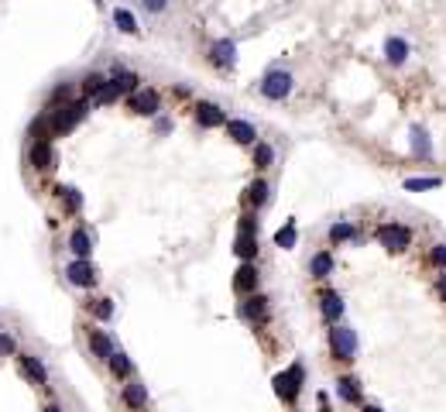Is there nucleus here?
Returning <instances> with one entry per match:
<instances>
[{
    "mask_svg": "<svg viewBox=\"0 0 446 412\" xmlns=\"http://www.w3.org/2000/svg\"><path fill=\"white\" fill-rule=\"evenodd\" d=\"M258 90H261L265 100H285V97L292 93V73L271 69V73H265V79L258 83Z\"/></svg>",
    "mask_w": 446,
    "mask_h": 412,
    "instance_id": "obj_1",
    "label": "nucleus"
},
{
    "mask_svg": "<svg viewBox=\"0 0 446 412\" xmlns=\"http://www.w3.org/2000/svg\"><path fill=\"white\" fill-rule=\"evenodd\" d=\"M330 350H333V357H340V361H354L357 354V333L351 326H340V323H333V330H330Z\"/></svg>",
    "mask_w": 446,
    "mask_h": 412,
    "instance_id": "obj_2",
    "label": "nucleus"
},
{
    "mask_svg": "<svg viewBox=\"0 0 446 412\" xmlns=\"http://www.w3.org/2000/svg\"><path fill=\"white\" fill-rule=\"evenodd\" d=\"M378 241L388 251H405L412 244V230L402 227V223H384V227H378Z\"/></svg>",
    "mask_w": 446,
    "mask_h": 412,
    "instance_id": "obj_3",
    "label": "nucleus"
},
{
    "mask_svg": "<svg viewBox=\"0 0 446 412\" xmlns=\"http://www.w3.org/2000/svg\"><path fill=\"white\" fill-rule=\"evenodd\" d=\"M299 388H302V364H292L288 371L275 375V392H278V399H285V402H295Z\"/></svg>",
    "mask_w": 446,
    "mask_h": 412,
    "instance_id": "obj_4",
    "label": "nucleus"
},
{
    "mask_svg": "<svg viewBox=\"0 0 446 412\" xmlns=\"http://www.w3.org/2000/svg\"><path fill=\"white\" fill-rule=\"evenodd\" d=\"M244 261H251L258 254V230H254V216H241V234H237V247H234Z\"/></svg>",
    "mask_w": 446,
    "mask_h": 412,
    "instance_id": "obj_5",
    "label": "nucleus"
},
{
    "mask_svg": "<svg viewBox=\"0 0 446 412\" xmlns=\"http://www.w3.org/2000/svg\"><path fill=\"white\" fill-rule=\"evenodd\" d=\"M86 117V103H69V106H62V110H55V120H52V131L55 134H66V131H73L80 120Z\"/></svg>",
    "mask_w": 446,
    "mask_h": 412,
    "instance_id": "obj_6",
    "label": "nucleus"
},
{
    "mask_svg": "<svg viewBox=\"0 0 446 412\" xmlns=\"http://www.w3.org/2000/svg\"><path fill=\"white\" fill-rule=\"evenodd\" d=\"M66 279L73 282V285H80V289H93L96 285V268L83 261V258H76L69 268H66Z\"/></svg>",
    "mask_w": 446,
    "mask_h": 412,
    "instance_id": "obj_7",
    "label": "nucleus"
},
{
    "mask_svg": "<svg viewBox=\"0 0 446 412\" xmlns=\"http://www.w3.org/2000/svg\"><path fill=\"white\" fill-rule=\"evenodd\" d=\"M210 62H213L216 69H230V66L237 62V45H234L230 38L213 41V48H210Z\"/></svg>",
    "mask_w": 446,
    "mask_h": 412,
    "instance_id": "obj_8",
    "label": "nucleus"
},
{
    "mask_svg": "<svg viewBox=\"0 0 446 412\" xmlns=\"http://www.w3.org/2000/svg\"><path fill=\"white\" fill-rule=\"evenodd\" d=\"M17 364H21V375L28 382H35V385H45L48 382V371H45V364L35 354H17Z\"/></svg>",
    "mask_w": 446,
    "mask_h": 412,
    "instance_id": "obj_9",
    "label": "nucleus"
},
{
    "mask_svg": "<svg viewBox=\"0 0 446 412\" xmlns=\"http://www.w3.org/2000/svg\"><path fill=\"white\" fill-rule=\"evenodd\" d=\"M127 106L141 117H151V113H158V93L155 90H138V93H131Z\"/></svg>",
    "mask_w": 446,
    "mask_h": 412,
    "instance_id": "obj_10",
    "label": "nucleus"
},
{
    "mask_svg": "<svg viewBox=\"0 0 446 412\" xmlns=\"http://www.w3.org/2000/svg\"><path fill=\"white\" fill-rule=\"evenodd\" d=\"M234 289H237L241 296H248V292H254V289H258V268H254L251 261H244V265L237 268V275H234Z\"/></svg>",
    "mask_w": 446,
    "mask_h": 412,
    "instance_id": "obj_11",
    "label": "nucleus"
},
{
    "mask_svg": "<svg viewBox=\"0 0 446 412\" xmlns=\"http://www.w3.org/2000/svg\"><path fill=\"white\" fill-rule=\"evenodd\" d=\"M319 312H323L326 323H340V316H344V299H340L337 292H323V296H319Z\"/></svg>",
    "mask_w": 446,
    "mask_h": 412,
    "instance_id": "obj_12",
    "label": "nucleus"
},
{
    "mask_svg": "<svg viewBox=\"0 0 446 412\" xmlns=\"http://www.w3.org/2000/svg\"><path fill=\"white\" fill-rule=\"evenodd\" d=\"M196 120H199L203 127H223V124H227V117H223V110H220L216 103H199V106H196Z\"/></svg>",
    "mask_w": 446,
    "mask_h": 412,
    "instance_id": "obj_13",
    "label": "nucleus"
},
{
    "mask_svg": "<svg viewBox=\"0 0 446 412\" xmlns=\"http://www.w3.org/2000/svg\"><path fill=\"white\" fill-rule=\"evenodd\" d=\"M223 127H227V134H230L237 144H254V141H258V131H254L248 120H227Z\"/></svg>",
    "mask_w": 446,
    "mask_h": 412,
    "instance_id": "obj_14",
    "label": "nucleus"
},
{
    "mask_svg": "<svg viewBox=\"0 0 446 412\" xmlns=\"http://www.w3.org/2000/svg\"><path fill=\"white\" fill-rule=\"evenodd\" d=\"M69 251L76 254V258H83V261H89V251H93V237H89L83 227H76L73 234H69Z\"/></svg>",
    "mask_w": 446,
    "mask_h": 412,
    "instance_id": "obj_15",
    "label": "nucleus"
},
{
    "mask_svg": "<svg viewBox=\"0 0 446 412\" xmlns=\"http://www.w3.org/2000/svg\"><path fill=\"white\" fill-rule=\"evenodd\" d=\"M124 406H127V409H145V406H148V388H145L141 382L124 385Z\"/></svg>",
    "mask_w": 446,
    "mask_h": 412,
    "instance_id": "obj_16",
    "label": "nucleus"
},
{
    "mask_svg": "<svg viewBox=\"0 0 446 412\" xmlns=\"http://www.w3.org/2000/svg\"><path fill=\"white\" fill-rule=\"evenodd\" d=\"M89 350H93L100 361H110V354H113V344H110V337H106L103 330H89Z\"/></svg>",
    "mask_w": 446,
    "mask_h": 412,
    "instance_id": "obj_17",
    "label": "nucleus"
},
{
    "mask_svg": "<svg viewBox=\"0 0 446 412\" xmlns=\"http://www.w3.org/2000/svg\"><path fill=\"white\" fill-rule=\"evenodd\" d=\"M384 59H388L391 66H402V62L409 59V45H405V38H388V41H384Z\"/></svg>",
    "mask_w": 446,
    "mask_h": 412,
    "instance_id": "obj_18",
    "label": "nucleus"
},
{
    "mask_svg": "<svg viewBox=\"0 0 446 412\" xmlns=\"http://www.w3.org/2000/svg\"><path fill=\"white\" fill-rule=\"evenodd\" d=\"M113 24H117L124 35H138V17H134L127 7H117V10H113Z\"/></svg>",
    "mask_w": 446,
    "mask_h": 412,
    "instance_id": "obj_19",
    "label": "nucleus"
},
{
    "mask_svg": "<svg viewBox=\"0 0 446 412\" xmlns=\"http://www.w3.org/2000/svg\"><path fill=\"white\" fill-rule=\"evenodd\" d=\"M309 272H313L316 279H326V275L333 272V254H330V251H319V254L309 261Z\"/></svg>",
    "mask_w": 446,
    "mask_h": 412,
    "instance_id": "obj_20",
    "label": "nucleus"
},
{
    "mask_svg": "<svg viewBox=\"0 0 446 412\" xmlns=\"http://www.w3.org/2000/svg\"><path fill=\"white\" fill-rule=\"evenodd\" d=\"M31 165H35V169H48V165H52V144H48V141H38V144L31 148Z\"/></svg>",
    "mask_w": 446,
    "mask_h": 412,
    "instance_id": "obj_21",
    "label": "nucleus"
},
{
    "mask_svg": "<svg viewBox=\"0 0 446 412\" xmlns=\"http://www.w3.org/2000/svg\"><path fill=\"white\" fill-rule=\"evenodd\" d=\"M110 86H113L117 93H138V76H134V73H117V76L110 79Z\"/></svg>",
    "mask_w": 446,
    "mask_h": 412,
    "instance_id": "obj_22",
    "label": "nucleus"
},
{
    "mask_svg": "<svg viewBox=\"0 0 446 412\" xmlns=\"http://www.w3.org/2000/svg\"><path fill=\"white\" fill-rule=\"evenodd\" d=\"M106 364H110V371H113V375H117V378H127V375H131V371H134V368H131V361H127V354H124V350H113V354H110V361H106Z\"/></svg>",
    "mask_w": 446,
    "mask_h": 412,
    "instance_id": "obj_23",
    "label": "nucleus"
},
{
    "mask_svg": "<svg viewBox=\"0 0 446 412\" xmlns=\"http://www.w3.org/2000/svg\"><path fill=\"white\" fill-rule=\"evenodd\" d=\"M412 151L416 155H433V141L422 127H412Z\"/></svg>",
    "mask_w": 446,
    "mask_h": 412,
    "instance_id": "obj_24",
    "label": "nucleus"
},
{
    "mask_svg": "<svg viewBox=\"0 0 446 412\" xmlns=\"http://www.w3.org/2000/svg\"><path fill=\"white\" fill-rule=\"evenodd\" d=\"M244 316H248V319H265L268 316L265 299H261V296H251V299L244 303Z\"/></svg>",
    "mask_w": 446,
    "mask_h": 412,
    "instance_id": "obj_25",
    "label": "nucleus"
},
{
    "mask_svg": "<svg viewBox=\"0 0 446 412\" xmlns=\"http://www.w3.org/2000/svg\"><path fill=\"white\" fill-rule=\"evenodd\" d=\"M337 392H340L344 402H360V392H357L354 378H340V382H337Z\"/></svg>",
    "mask_w": 446,
    "mask_h": 412,
    "instance_id": "obj_26",
    "label": "nucleus"
},
{
    "mask_svg": "<svg viewBox=\"0 0 446 412\" xmlns=\"http://www.w3.org/2000/svg\"><path fill=\"white\" fill-rule=\"evenodd\" d=\"M271 162H275V148L265 144V141H258V144H254V165H258V169H268Z\"/></svg>",
    "mask_w": 446,
    "mask_h": 412,
    "instance_id": "obj_27",
    "label": "nucleus"
},
{
    "mask_svg": "<svg viewBox=\"0 0 446 412\" xmlns=\"http://www.w3.org/2000/svg\"><path fill=\"white\" fill-rule=\"evenodd\" d=\"M295 237H299V234H295V223L288 220V223L275 234V244H278V247H295Z\"/></svg>",
    "mask_w": 446,
    "mask_h": 412,
    "instance_id": "obj_28",
    "label": "nucleus"
},
{
    "mask_svg": "<svg viewBox=\"0 0 446 412\" xmlns=\"http://www.w3.org/2000/svg\"><path fill=\"white\" fill-rule=\"evenodd\" d=\"M89 312H93L100 323H106V319L113 316V303H110V299H93V303H89Z\"/></svg>",
    "mask_w": 446,
    "mask_h": 412,
    "instance_id": "obj_29",
    "label": "nucleus"
},
{
    "mask_svg": "<svg viewBox=\"0 0 446 412\" xmlns=\"http://www.w3.org/2000/svg\"><path fill=\"white\" fill-rule=\"evenodd\" d=\"M351 237H354V223H347V220H344V223H333V227H330V241H333V244L351 241Z\"/></svg>",
    "mask_w": 446,
    "mask_h": 412,
    "instance_id": "obj_30",
    "label": "nucleus"
},
{
    "mask_svg": "<svg viewBox=\"0 0 446 412\" xmlns=\"http://www.w3.org/2000/svg\"><path fill=\"white\" fill-rule=\"evenodd\" d=\"M248 200H251V206H265L268 203V182L265 179H258V182L248 189Z\"/></svg>",
    "mask_w": 446,
    "mask_h": 412,
    "instance_id": "obj_31",
    "label": "nucleus"
},
{
    "mask_svg": "<svg viewBox=\"0 0 446 412\" xmlns=\"http://www.w3.org/2000/svg\"><path fill=\"white\" fill-rule=\"evenodd\" d=\"M62 200H66V209H69V213H80V206H83V196H80L76 189H62Z\"/></svg>",
    "mask_w": 446,
    "mask_h": 412,
    "instance_id": "obj_32",
    "label": "nucleus"
},
{
    "mask_svg": "<svg viewBox=\"0 0 446 412\" xmlns=\"http://www.w3.org/2000/svg\"><path fill=\"white\" fill-rule=\"evenodd\" d=\"M436 186H443V179H409L405 182V189H436Z\"/></svg>",
    "mask_w": 446,
    "mask_h": 412,
    "instance_id": "obj_33",
    "label": "nucleus"
},
{
    "mask_svg": "<svg viewBox=\"0 0 446 412\" xmlns=\"http://www.w3.org/2000/svg\"><path fill=\"white\" fill-rule=\"evenodd\" d=\"M103 86H106V79H103V76H96V73H93V76H86V83H83V90H86L89 97H96Z\"/></svg>",
    "mask_w": 446,
    "mask_h": 412,
    "instance_id": "obj_34",
    "label": "nucleus"
},
{
    "mask_svg": "<svg viewBox=\"0 0 446 412\" xmlns=\"http://www.w3.org/2000/svg\"><path fill=\"white\" fill-rule=\"evenodd\" d=\"M10 354H17V340L10 333H0V357H10Z\"/></svg>",
    "mask_w": 446,
    "mask_h": 412,
    "instance_id": "obj_35",
    "label": "nucleus"
},
{
    "mask_svg": "<svg viewBox=\"0 0 446 412\" xmlns=\"http://www.w3.org/2000/svg\"><path fill=\"white\" fill-rule=\"evenodd\" d=\"M429 261H433L436 268H446V244H436V247L429 251Z\"/></svg>",
    "mask_w": 446,
    "mask_h": 412,
    "instance_id": "obj_36",
    "label": "nucleus"
},
{
    "mask_svg": "<svg viewBox=\"0 0 446 412\" xmlns=\"http://www.w3.org/2000/svg\"><path fill=\"white\" fill-rule=\"evenodd\" d=\"M141 7H145L148 14H162V10L169 7V0H141Z\"/></svg>",
    "mask_w": 446,
    "mask_h": 412,
    "instance_id": "obj_37",
    "label": "nucleus"
},
{
    "mask_svg": "<svg viewBox=\"0 0 446 412\" xmlns=\"http://www.w3.org/2000/svg\"><path fill=\"white\" fill-rule=\"evenodd\" d=\"M436 289H440V296L446 299V275H440V282H436Z\"/></svg>",
    "mask_w": 446,
    "mask_h": 412,
    "instance_id": "obj_38",
    "label": "nucleus"
},
{
    "mask_svg": "<svg viewBox=\"0 0 446 412\" xmlns=\"http://www.w3.org/2000/svg\"><path fill=\"white\" fill-rule=\"evenodd\" d=\"M41 412H62V409H59V406H45Z\"/></svg>",
    "mask_w": 446,
    "mask_h": 412,
    "instance_id": "obj_39",
    "label": "nucleus"
},
{
    "mask_svg": "<svg viewBox=\"0 0 446 412\" xmlns=\"http://www.w3.org/2000/svg\"><path fill=\"white\" fill-rule=\"evenodd\" d=\"M364 412H381L378 406H364Z\"/></svg>",
    "mask_w": 446,
    "mask_h": 412,
    "instance_id": "obj_40",
    "label": "nucleus"
}]
</instances>
